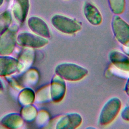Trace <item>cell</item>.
<instances>
[{
  "instance_id": "6da1fadb",
  "label": "cell",
  "mask_w": 129,
  "mask_h": 129,
  "mask_svg": "<svg viewBox=\"0 0 129 129\" xmlns=\"http://www.w3.org/2000/svg\"><path fill=\"white\" fill-rule=\"evenodd\" d=\"M56 75L64 80L76 82L84 78L88 74L85 68L71 62H63L58 64L55 69Z\"/></svg>"
},
{
  "instance_id": "7a4b0ae2",
  "label": "cell",
  "mask_w": 129,
  "mask_h": 129,
  "mask_svg": "<svg viewBox=\"0 0 129 129\" xmlns=\"http://www.w3.org/2000/svg\"><path fill=\"white\" fill-rule=\"evenodd\" d=\"M121 107V101L117 97L109 99L102 108L99 116V123L107 125L111 123L118 114Z\"/></svg>"
},
{
  "instance_id": "3957f363",
  "label": "cell",
  "mask_w": 129,
  "mask_h": 129,
  "mask_svg": "<svg viewBox=\"0 0 129 129\" xmlns=\"http://www.w3.org/2000/svg\"><path fill=\"white\" fill-rule=\"evenodd\" d=\"M51 22L56 30L66 34H73L82 28L78 21L61 15H55L52 17Z\"/></svg>"
},
{
  "instance_id": "277c9868",
  "label": "cell",
  "mask_w": 129,
  "mask_h": 129,
  "mask_svg": "<svg viewBox=\"0 0 129 129\" xmlns=\"http://www.w3.org/2000/svg\"><path fill=\"white\" fill-rule=\"evenodd\" d=\"M18 27L14 25L8 28L0 37V55H8L14 50Z\"/></svg>"
},
{
  "instance_id": "5b68a950",
  "label": "cell",
  "mask_w": 129,
  "mask_h": 129,
  "mask_svg": "<svg viewBox=\"0 0 129 129\" xmlns=\"http://www.w3.org/2000/svg\"><path fill=\"white\" fill-rule=\"evenodd\" d=\"M112 29L116 40L125 47H129V25L118 16L112 21Z\"/></svg>"
},
{
  "instance_id": "8992f818",
  "label": "cell",
  "mask_w": 129,
  "mask_h": 129,
  "mask_svg": "<svg viewBox=\"0 0 129 129\" xmlns=\"http://www.w3.org/2000/svg\"><path fill=\"white\" fill-rule=\"evenodd\" d=\"M17 41L20 45L29 48L43 47L48 43L46 38L29 32L20 33L17 37Z\"/></svg>"
},
{
  "instance_id": "52a82bcc",
  "label": "cell",
  "mask_w": 129,
  "mask_h": 129,
  "mask_svg": "<svg viewBox=\"0 0 129 129\" xmlns=\"http://www.w3.org/2000/svg\"><path fill=\"white\" fill-rule=\"evenodd\" d=\"M66 89L64 80L56 75L53 76L49 88L51 100L54 102L61 101L66 95Z\"/></svg>"
},
{
  "instance_id": "ba28073f",
  "label": "cell",
  "mask_w": 129,
  "mask_h": 129,
  "mask_svg": "<svg viewBox=\"0 0 129 129\" xmlns=\"http://www.w3.org/2000/svg\"><path fill=\"white\" fill-rule=\"evenodd\" d=\"M83 119L77 113H70L62 116L57 121L55 128L57 129H74L82 123Z\"/></svg>"
},
{
  "instance_id": "9c48e42d",
  "label": "cell",
  "mask_w": 129,
  "mask_h": 129,
  "mask_svg": "<svg viewBox=\"0 0 129 129\" xmlns=\"http://www.w3.org/2000/svg\"><path fill=\"white\" fill-rule=\"evenodd\" d=\"M28 25L31 30L39 36L45 38L50 37L49 27L42 19L36 16L31 17L28 19Z\"/></svg>"
},
{
  "instance_id": "30bf717a",
  "label": "cell",
  "mask_w": 129,
  "mask_h": 129,
  "mask_svg": "<svg viewBox=\"0 0 129 129\" xmlns=\"http://www.w3.org/2000/svg\"><path fill=\"white\" fill-rule=\"evenodd\" d=\"M19 71L18 60L7 55L0 56V76H8Z\"/></svg>"
},
{
  "instance_id": "8fae6325",
  "label": "cell",
  "mask_w": 129,
  "mask_h": 129,
  "mask_svg": "<svg viewBox=\"0 0 129 129\" xmlns=\"http://www.w3.org/2000/svg\"><path fill=\"white\" fill-rule=\"evenodd\" d=\"M29 0H13V14L18 22L23 23L28 13Z\"/></svg>"
},
{
  "instance_id": "7c38bea8",
  "label": "cell",
  "mask_w": 129,
  "mask_h": 129,
  "mask_svg": "<svg viewBox=\"0 0 129 129\" xmlns=\"http://www.w3.org/2000/svg\"><path fill=\"white\" fill-rule=\"evenodd\" d=\"M84 14L86 19L91 24L97 26L102 23V17L100 11L92 3H86L84 7Z\"/></svg>"
},
{
  "instance_id": "4fadbf2b",
  "label": "cell",
  "mask_w": 129,
  "mask_h": 129,
  "mask_svg": "<svg viewBox=\"0 0 129 129\" xmlns=\"http://www.w3.org/2000/svg\"><path fill=\"white\" fill-rule=\"evenodd\" d=\"M111 62L117 69L125 72H129V57L120 51L113 50L109 53Z\"/></svg>"
},
{
  "instance_id": "5bb4252c",
  "label": "cell",
  "mask_w": 129,
  "mask_h": 129,
  "mask_svg": "<svg viewBox=\"0 0 129 129\" xmlns=\"http://www.w3.org/2000/svg\"><path fill=\"white\" fill-rule=\"evenodd\" d=\"M23 121L20 114L12 113L5 116L1 119L0 124L8 128L15 129L21 127L23 124Z\"/></svg>"
},
{
  "instance_id": "9a60e30c",
  "label": "cell",
  "mask_w": 129,
  "mask_h": 129,
  "mask_svg": "<svg viewBox=\"0 0 129 129\" xmlns=\"http://www.w3.org/2000/svg\"><path fill=\"white\" fill-rule=\"evenodd\" d=\"M34 59V52L31 49L24 50L21 54L19 62V71H24L29 68L33 62Z\"/></svg>"
},
{
  "instance_id": "2e32d148",
  "label": "cell",
  "mask_w": 129,
  "mask_h": 129,
  "mask_svg": "<svg viewBox=\"0 0 129 129\" xmlns=\"http://www.w3.org/2000/svg\"><path fill=\"white\" fill-rule=\"evenodd\" d=\"M39 74L37 70L35 69H30L26 72L22 77L20 78L17 81L18 85H20L21 88L23 85L32 86L35 85L38 81Z\"/></svg>"
},
{
  "instance_id": "e0dca14e",
  "label": "cell",
  "mask_w": 129,
  "mask_h": 129,
  "mask_svg": "<svg viewBox=\"0 0 129 129\" xmlns=\"http://www.w3.org/2000/svg\"><path fill=\"white\" fill-rule=\"evenodd\" d=\"M35 99L34 91L30 88L23 89L18 96V102L20 104L26 106L32 104Z\"/></svg>"
},
{
  "instance_id": "ac0fdd59",
  "label": "cell",
  "mask_w": 129,
  "mask_h": 129,
  "mask_svg": "<svg viewBox=\"0 0 129 129\" xmlns=\"http://www.w3.org/2000/svg\"><path fill=\"white\" fill-rule=\"evenodd\" d=\"M20 115L24 120L27 122H31L36 118L37 111L34 106L31 104L22 107Z\"/></svg>"
},
{
  "instance_id": "d6986e66",
  "label": "cell",
  "mask_w": 129,
  "mask_h": 129,
  "mask_svg": "<svg viewBox=\"0 0 129 129\" xmlns=\"http://www.w3.org/2000/svg\"><path fill=\"white\" fill-rule=\"evenodd\" d=\"M12 21L11 13L6 11L0 14V36H1L8 28Z\"/></svg>"
},
{
  "instance_id": "ffe728a7",
  "label": "cell",
  "mask_w": 129,
  "mask_h": 129,
  "mask_svg": "<svg viewBox=\"0 0 129 129\" xmlns=\"http://www.w3.org/2000/svg\"><path fill=\"white\" fill-rule=\"evenodd\" d=\"M110 9L115 14H121L124 9V0H109Z\"/></svg>"
},
{
  "instance_id": "44dd1931",
  "label": "cell",
  "mask_w": 129,
  "mask_h": 129,
  "mask_svg": "<svg viewBox=\"0 0 129 129\" xmlns=\"http://www.w3.org/2000/svg\"><path fill=\"white\" fill-rule=\"evenodd\" d=\"M36 117H37V122L40 125H43V124H45L49 119L48 114L44 111H40L37 115Z\"/></svg>"
},
{
  "instance_id": "7402d4cb",
  "label": "cell",
  "mask_w": 129,
  "mask_h": 129,
  "mask_svg": "<svg viewBox=\"0 0 129 129\" xmlns=\"http://www.w3.org/2000/svg\"><path fill=\"white\" fill-rule=\"evenodd\" d=\"M121 118L127 121H129V105L124 108L121 113Z\"/></svg>"
},
{
  "instance_id": "603a6c76",
  "label": "cell",
  "mask_w": 129,
  "mask_h": 129,
  "mask_svg": "<svg viewBox=\"0 0 129 129\" xmlns=\"http://www.w3.org/2000/svg\"><path fill=\"white\" fill-rule=\"evenodd\" d=\"M124 91L125 92L126 94L129 96V77L126 82L125 87H124Z\"/></svg>"
},
{
  "instance_id": "cb8c5ba5",
  "label": "cell",
  "mask_w": 129,
  "mask_h": 129,
  "mask_svg": "<svg viewBox=\"0 0 129 129\" xmlns=\"http://www.w3.org/2000/svg\"><path fill=\"white\" fill-rule=\"evenodd\" d=\"M4 86L3 84V83L2 82V81L0 80V91H2L4 90Z\"/></svg>"
},
{
  "instance_id": "d4e9b609",
  "label": "cell",
  "mask_w": 129,
  "mask_h": 129,
  "mask_svg": "<svg viewBox=\"0 0 129 129\" xmlns=\"http://www.w3.org/2000/svg\"><path fill=\"white\" fill-rule=\"evenodd\" d=\"M4 2V0H0V6L3 4Z\"/></svg>"
}]
</instances>
